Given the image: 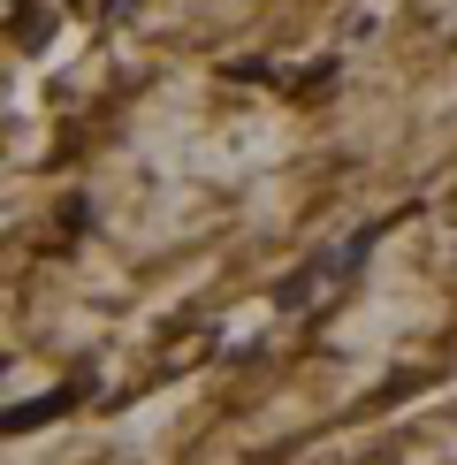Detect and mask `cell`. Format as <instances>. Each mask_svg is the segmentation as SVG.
<instances>
[]
</instances>
